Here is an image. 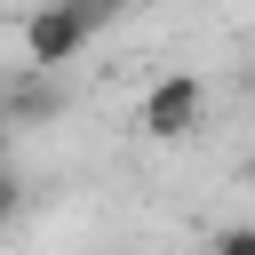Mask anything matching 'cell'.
Returning <instances> with one entry per match:
<instances>
[{
    "label": "cell",
    "instance_id": "1",
    "mask_svg": "<svg viewBox=\"0 0 255 255\" xmlns=\"http://www.w3.org/2000/svg\"><path fill=\"white\" fill-rule=\"evenodd\" d=\"M120 16H128V0H40V8L16 24V48H24V64L64 72V64H80L88 40H96L104 24H120Z\"/></svg>",
    "mask_w": 255,
    "mask_h": 255
},
{
    "label": "cell",
    "instance_id": "2",
    "mask_svg": "<svg viewBox=\"0 0 255 255\" xmlns=\"http://www.w3.org/2000/svg\"><path fill=\"white\" fill-rule=\"evenodd\" d=\"M199 120H207V80H199V72H159V80L135 96V128H143L151 143H183Z\"/></svg>",
    "mask_w": 255,
    "mask_h": 255
},
{
    "label": "cell",
    "instance_id": "3",
    "mask_svg": "<svg viewBox=\"0 0 255 255\" xmlns=\"http://www.w3.org/2000/svg\"><path fill=\"white\" fill-rule=\"evenodd\" d=\"M48 80H56V72H40V64H24V80H16L8 96H0V112H8V128H32V120H56V104H64V96H56Z\"/></svg>",
    "mask_w": 255,
    "mask_h": 255
},
{
    "label": "cell",
    "instance_id": "4",
    "mask_svg": "<svg viewBox=\"0 0 255 255\" xmlns=\"http://www.w3.org/2000/svg\"><path fill=\"white\" fill-rule=\"evenodd\" d=\"M215 247H223V255H255V223H223Z\"/></svg>",
    "mask_w": 255,
    "mask_h": 255
},
{
    "label": "cell",
    "instance_id": "5",
    "mask_svg": "<svg viewBox=\"0 0 255 255\" xmlns=\"http://www.w3.org/2000/svg\"><path fill=\"white\" fill-rule=\"evenodd\" d=\"M16 207H24V175L0 167V223H16Z\"/></svg>",
    "mask_w": 255,
    "mask_h": 255
},
{
    "label": "cell",
    "instance_id": "6",
    "mask_svg": "<svg viewBox=\"0 0 255 255\" xmlns=\"http://www.w3.org/2000/svg\"><path fill=\"white\" fill-rule=\"evenodd\" d=\"M0 143H8V112H0Z\"/></svg>",
    "mask_w": 255,
    "mask_h": 255
}]
</instances>
